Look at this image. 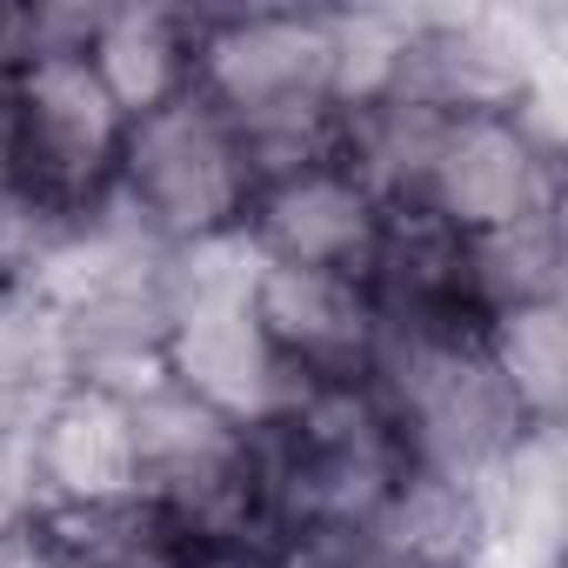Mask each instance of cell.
Returning a JSON list of instances; mask_svg holds the SVG:
<instances>
[{
    "label": "cell",
    "mask_w": 568,
    "mask_h": 568,
    "mask_svg": "<svg viewBox=\"0 0 568 568\" xmlns=\"http://www.w3.org/2000/svg\"><path fill=\"white\" fill-rule=\"evenodd\" d=\"M468 261H475V302H481L488 322H501L515 308L561 302V274H568L561 214L521 221V227H501V234H468Z\"/></svg>",
    "instance_id": "obj_16"
},
{
    "label": "cell",
    "mask_w": 568,
    "mask_h": 568,
    "mask_svg": "<svg viewBox=\"0 0 568 568\" xmlns=\"http://www.w3.org/2000/svg\"><path fill=\"white\" fill-rule=\"evenodd\" d=\"M194 94H207L234 128L342 108V14L194 8Z\"/></svg>",
    "instance_id": "obj_7"
},
{
    "label": "cell",
    "mask_w": 568,
    "mask_h": 568,
    "mask_svg": "<svg viewBox=\"0 0 568 568\" xmlns=\"http://www.w3.org/2000/svg\"><path fill=\"white\" fill-rule=\"evenodd\" d=\"M128 114L88 54H21L0 74V201L81 234L114 214Z\"/></svg>",
    "instance_id": "obj_1"
},
{
    "label": "cell",
    "mask_w": 568,
    "mask_h": 568,
    "mask_svg": "<svg viewBox=\"0 0 568 568\" xmlns=\"http://www.w3.org/2000/svg\"><path fill=\"white\" fill-rule=\"evenodd\" d=\"M221 568H254V561H221Z\"/></svg>",
    "instance_id": "obj_20"
},
{
    "label": "cell",
    "mask_w": 568,
    "mask_h": 568,
    "mask_svg": "<svg viewBox=\"0 0 568 568\" xmlns=\"http://www.w3.org/2000/svg\"><path fill=\"white\" fill-rule=\"evenodd\" d=\"M362 288L382 315V335H488L468 234L422 207H388Z\"/></svg>",
    "instance_id": "obj_11"
},
{
    "label": "cell",
    "mask_w": 568,
    "mask_h": 568,
    "mask_svg": "<svg viewBox=\"0 0 568 568\" xmlns=\"http://www.w3.org/2000/svg\"><path fill=\"white\" fill-rule=\"evenodd\" d=\"M395 207H422L462 234H501L561 214V148L541 108L521 114H428Z\"/></svg>",
    "instance_id": "obj_6"
},
{
    "label": "cell",
    "mask_w": 568,
    "mask_h": 568,
    "mask_svg": "<svg viewBox=\"0 0 568 568\" xmlns=\"http://www.w3.org/2000/svg\"><path fill=\"white\" fill-rule=\"evenodd\" d=\"M41 508V481H34V442L0 428V528L28 521Z\"/></svg>",
    "instance_id": "obj_18"
},
{
    "label": "cell",
    "mask_w": 568,
    "mask_h": 568,
    "mask_svg": "<svg viewBox=\"0 0 568 568\" xmlns=\"http://www.w3.org/2000/svg\"><path fill=\"white\" fill-rule=\"evenodd\" d=\"M88 61L134 121L194 88V8H101Z\"/></svg>",
    "instance_id": "obj_14"
},
{
    "label": "cell",
    "mask_w": 568,
    "mask_h": 568,
    "mask_svg": "<svg viewBox=\"0 0 568 568\" xmlns=\"http://www.w3.org/2000/svg\"><path fill=\"white\" fill-rule=\"evenodd\" d=\"M0 568H68V561L41 541L34 515H28V521H8V528H0Z\"/></svg>",
    "instance_id": "obj_19"
},
{
    "label": "cell",
    "mask_w": 568,
    "mask_h": 568,
    "mask_svg": "<svg viewBox=\"0 0 568 568\" xmlns=\"http://www.w3.org/2000/svg\"><path fill=\"white\" fill-rule=\"evenodd\" d=\"M34 528L68 568H221L141 488L101 495V501H48L34 508Z\"/></svg>",
    "instance_id": "obj_12"
},
{
    "label": "cell",
    "mask_w": 568,
    "mask_h": 568,
    "mask_svg": "<svg viewBox=\"0 0 568 568\" xmlns=\"http://www.w3.org/2000/svg\"><path fill=\"white\" fill-rule=\"evenodd\" d=\"M134 428V488L161 501L207 561H261V488L254 442L241 422L214 415L187 388L161 382L128 402Z\"/></svg>",
    "instance_id": "obj_4"
},
{
    "label": "cell",
    "mask_w": 568,
    "mask_h": 568,
    "mask_svg": "<svg viewBox=\"0 0 568 568\" xmlns=\"http://www.w3.org/2000/svg\"><path fill=\"white\" fill-rule=\"evenodd\" d=\"M488 355H495L501 382L515 388V402L528 408V422L561 435V395H568V322H561V302L515 308V315L488 322Z\"/></svg>",
    "instance_id": "obj_17"
},
{
    "label": "cell",
    "mask_w": 568,
    "mask_h": 568,
    "mask_svg": "<svg viewBox=\"0 0 568 568\" xmlns=\"http://www.w3.org/2000/svg\"><path fill=\"white\" fill-rule=\"evenodd\" d=\"M382 221H388V207L375 201V187L348 161H328V168L261 181L247 201L241 241L254 261H274V267L362 274L382 241Z\"/></svg>",
    "instance_id": "obj_10"
},
{
    "label": "cell",
    "mask_w": 568,
    "mask_h": 568,
    "mask_svg": "<svg viewBox=\"0 0 568 568\" xmlns=\"http://www.w3.org/2000/svg\"><path fill=\"white\" fill-rule=\"evenodd\" d=\"M375 101H408L442 121L521 114L541 108V48L508 14H408Z\"/></svg>",
    "instance_id": "obj_8"
},
{
    "label": "cell",
    "mask_w": 568,
    "mask_h": 568,
    "mask_svg": "<svg viewBox=\"0 0 568 568\" xmlns=\"http://www.w3.org/2000/svg\"><path fill=\"white\" fill-rule=\"evenodd\" d=\"M34 481L41 508L48 501H101L134 488V428L128 402L101 388H68L41 422H34Z\"/></svg>",
    "instance_id": "obj_13"
},
{
    "label": "cell",
    "mask_w": 568,
    "mask_h": 568,
    "mask_svg": "<svg viewBox=\"0 0 568 568\" xmlns=\"http://www.w3.org/2000/svg\"><path fill=\"white\" fill-rule=\"evenodd\" d=\"M368 388L395 415L415 468L475 488L495 468H508L535 435H555L528 422V408L488 355V335H382Z\"/></svg>",
    "instance_id": "obj_2"
},
{
    "label": "cell",
    "mask_w": 568,
    "mask_h": 568,
    "mask_svg": "<svg viewBox=\"0 0 568 568\" xmlns=\"http://www.w3.org/2000/svg\"><path fill=\"white\" fill-rule=\"evenodd\" d=\"M68 388H74V362H68L61 315L28 288H0V428L34 435V422Z\"/></svg>",
    "instance_id": "obj_15"
},
{
    "label": "cell",
    "mask_w": 568,
    "mask_h": 568,
    "mask_svg": "<svg viewBox=\"0 0 568 568\" xmlns=\"http://www.w3.org/2000/svg\"><path fill=\"white\" fill-rule=\"evenodd\" d=\"M254 201V168L234 121L207 94H174L128 121L114 214L168 254L234 241Z\"/></svg>",
    "instance_id": "obj_3"
},
{
    "label": "cell",
    "mask_w": 568,
    "mask_h": 568,
    "mask_svg": "<svg viewBox=\"0 0 568 568\" xmlns=\"http://www.w3.org/2000/svg\"><path fill=\"white\" fill-rule=\"evenodd\" d=\"M247 308H254V328L274 348V362L295 375V388L368 382L375 348H382V315L362 288V274L254 261Z\"/></svg>",
    "instance_id": "obj_9"
},
{
    "label": "cell",
    "mask_w": 568,
    "mask_h": 568,
    "mask_svg": "<svg viewBox=\"0 0 568 568\" xmlns=\"http://www.w3.org/2000/svg\"><path fill=\"white\" fill-rule=\"evenodd\" d=\"M247 281H254V254L241 234L187 247L174 254V308H168V382L241 428L274 422L302 395L254 328Z\"/></svg>",
    "instance_id": "obj_5"
}]
</instances>
